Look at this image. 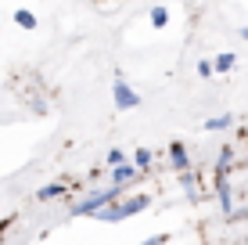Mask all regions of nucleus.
I'll return each mask as SVG.
<instances>
[{"label":"nucleus","mask_w":248,"mask_h":245,"mask_svg":"<svg viewBox=\"0 0 248 245\" xmlns=\"http://www.w3.org/2000/svg\"><path fill=\"white\" fill-rule=\"evenodd\" d=\"M169 242V234H151V238H144L140 245H166Z\"/></svg>","instance_id":"nucleus-16"},{"label":"nucleus","mask_w":248,"mask_h":245,"mask_svg":"<svg viewBox=\"0 0 248 245\" xmlns=\"http://www.w3.org/2000/svg\"><path fill=\"white\" fill-rule=\"evenodd\" d=\"M133 166H137V170H148V166H151V148H137L133 151Z\"/></svg>","instance_id":"nucleus-14"},{"label":"nucleus","mask_w":248,"mask_h":245,"mask_svg":"<svg viewBox=\"0 0 248 245\" xmlns=\"http://www.w3.org/2000/svg\"><path fill=\"white\" fill-rule=\"evenodd\" d=\"M148 18H151V25H155V29H166V22H169V11H166L162 4H155V7L148 11Z\"/></svg>","instance_id":"nucleus-11"},{"label":"nucleus","mask_w":248,"mask_h":245,"mask_svg":"<svg viewBox=\"0 0 248 245\" xmlns=\"http://www.w3.org/2000/svg\"><path fill=\"white\" fill-rule=\"evenodd\" d=\"M234 126V115H216V119H205V130L216 133V130H230Z\"/></svg>","instance_id":"nucleus-10"},{"label":"nucleus","mask_w":248,"mask_h":245,"mask_svg":"<svg viewBox=\"0 0 248 245\" xmlns=\"http://www.w3.org/2000/svg\"><path fill=\"white\" fill-rule=\"evenodd\" d=\"M15 22H18L22 29H36V15L25 11V7H18V11H15Z\"/></svg>","instance_id":"nucleus-13"},{"label":"nucleus","mask_w":248,"mask_h":245,"mask_svg":"<svg viewBox=\"0 0 248 245\" xmlns=\"http://www.w3.org/2000/svg\"><path fill=\"white\" fill-rule=\"evenodd\" d=\"M241 36H245V40H248V25H245V29H241Z\"/></svg>","instance_id":"nucleus-18"},{"label":"nucleus","mask_w":248,"mask_h":245,"mask_svg":"<svg viewBox=\"0 0 248 245\" xmlns=\"http://www.w3.org/2000/svg\"><path fill=\"white\" fill-rule=\"evenodd\" d=\"M140 173H144V170H137V166H126V163H123V166H112V184L126 191V188H130V184H133Z\"/></svg>","instance_id":"nucleus-5"},{"label":"nucleus","mask_w":248,"mask_h":245,"mask_svg":"<svg viewBox=\"0 0 248 245\" xmlns=\"http://www.w3.org/2000/svg\"><path fill=\"white\" fill-rule=\"evenodd\" d=\"M234 65H237V58L230 54V50H223V54H216V58H212V69H216V72H230Z\"/></svg>","instance_id":"nucleus-9"},{"label":"nucleus","mask_w":248,"mask_h":245,"mask_svg":"<svg viewBox=\"0 0 248 245\" xmlns=\"http://www.w3.org/2000/svg\"><path fill=\"white\" fill-rule=\"evenodd\" d=\"M115 198H123V188H115V184H112V188H101V191H93V195L79 198L68 213H72V216H93L97 209H105L108 202H115Z\"/></svg>","instance_id":"nucleus-2"},{"label":"nucleus","mask_w":248,"mask_h":245,"mask_svg":"<svg viewBox=\"0 0 248 245\" xmlns=\"http://www.w3.org/2000/svg\"><path fill=\"white\" fill-rule=\"evenodd\" d=\"M180 184H184L187 198H191V202H198V188H194V173H191V170H184V173H180Z\"/></svg>","instance_id":"nucleus-12"},{"label":"nucleus","mask_w":248,"mask_h":245,"mask_svg":"<svg viewBox=\"0 0 248 245\" xmlns=\"http://www.w3.org/2000/svg\"><path fill=\"white\" fill-rule=\"evenodd\" d=\"M62 195H65V184H58V180H54V184H44V188L36 191V198H40V202H50V198H62Z\"/></svg>","instance_id":"nucleus-7"},{"label":"nucleus","mask_w":248,"mask_h":245,"mask_svg":"<svg viewBox=\"0 0 248 245\" xmlns=\"http://www.w3.org/2000/svg\"><path fill=\"white\" fill-rule=\"evenodd\" d=\"M230 166H234V148H223V151H219V159H216V177H227Z\"/></svg>","instance_id":"nucleus-8"},{"label":"nucleus","mask_w":248,"mask_h":245,"mask_svg":"<svg viewBox=\"0 0 248 245\" xmlns=\"http://www.w3.org/2000/svg\"><path fill=\"white\" fill-rule=\"evenodd\" d=\"M169 166H173L176 173H184V170H191V151H187L180 141H173L169 145Z\"/></svg>","instance_id":"nucleus-4"},{"label":"nucleus","mask_w":248,"mask_h":245,"mask_svg":"<svg viewBox=\"0 0 248 245\" xmlns=\"http://www.w3.org/2000/svg\"><path fill=\"white\" fill-rule=\"evenodd\" d=\"M112 101H115V108H119V112L140 108V94H137V90L123 80V76H115V83H112Z\"/></svg>","instance_id":"nucleus-3"},{"label":"nucleus","mask_w":248,"mask_h":245,"mask_svg":"<svg viewBox=\"0 0 248 245\" xmlns=\"http://www.w3.org/2000/svg\"><path fill=\"white\" fill-rule=\"evenodd\" d=\"M216 195H219V206H223V213L230 216V213H234V191H230L227 177H216Z\"/></svg>","instance_id":"nucleus-6"},{"label":"nucleus","mask_w":248,"mask_h":245,"mask_svg":"<svg viewBox=\"0 0 248 245\" xmlns=\"http://www.w3.org/2000/svg\"><path fill=\"white\" fill-rule=\"evenodd\" d=\"M123 163H126V155H123L119 148H112V151H108V166H123Z\"/></svg>","instance_id":"nucleus-15"},{"label":"nucleus","mask_w":248,"mask_h":245,"mask_svg":"<svg viewBox=\"0 0 248 245\" xmlns=\"http://www.w3.org/2000/svg\"><path fill=\"white\" fill-rule=\"evenodd\" d=\"M212 72H216V69H212V62H198V76H202V80H209Z\"/></svg>","instance_id":"nucleus-17"},{"label":"nucleus","mask_w":248,"mask_h":245,"mask_svg":"<svg viewBox=\"0 0 248 245\" xmlns=\"http://www.w3.org/2000/svg\"><path fill=\"white\" fill-rule=\"evenodd\" d=\"M151 206V198L148 195H126V198H115V202H108L105 209H97V220L101 224H119V220H126V216H137V213H144V209Z\"/></svg>","instance_id":"nucleus-1"}]
</instances>
